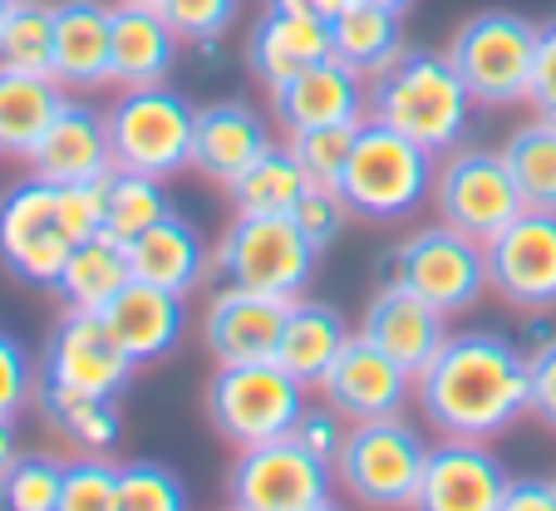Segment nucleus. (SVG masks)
I'll return each instance as SVG.
<instances>
[{"label":"nucleus","instance_id":"37","mask_svg":"<svg viewBox=\"0 0 556 511\" xmlns=\"http://www.w3.org/2000/svg\"><path fill=\"white\" fill-rule=\"evenodd\" d=\"M365 124V118H359ZM359 124H330V128H305V133H291V157L301 163L305 182L311 188H340L350 163V148L359 138Z\"/></svg>","mask_w":556,"mask_h":511},{"label":"nucleus","instance_id":"34","mask_svg":"<svg viewBox=\"0 0 556 511\" xmlns=\"http://www.w3.org/2000/svg\"><path fill=\"white\" fill-rule=\"evenodd\" d=\"M503 157L527 207L556 212V124H546V118L522 124L503 143Z\"/></svg>","mask_w":556,"mask_h":511},{"label":"nucleus","instance_id":"46","mask_svg":"<svg viewBox=\"0 0 556 511\" xmlns=\"http://www.w3.org/2000/svg\"><path fill=\"white\" fill-rule=\"evenodd\" d=\"M527 104L536 108V118L556 124V21L536 25V64H532V89Z\"/></svg>","mask_w":556,"mask_h":511},{"label":"nucleus","instance_id":"11","mask_svg":"<svg viewBox=\"0 0 556 511\" xmlns=\"http://www.w3.org/2000/svg\"><path fill=\"white\" fill-rule=\"evenodd\" d=\"M330 487H336V468L301 448L295 433L242 448L227 472V497L242 511H311L330 501Z\"/></svg>","mask_w":556,"mask_h":511},{"label":"nucleus","instance_id":"14","mask_svg":"<svg viewBox=\"0 0 556 511\" xmlns=\"http://www.w3.org/2000/svg\"><path fill=\"white\" fill-rule=\"evenodd\" d=\"M134 359L124 355L109 324L99 315H79L70 310L45 340L40 355V384L70 388V394H94V398H114L118 388L134 379Z\"/></svg>","mask_w":556,"mask_h":511},{"label":"nucleus","instance_id":"42","mask_svg":"<svg viewBox=\"0 0 556 511\" xmlns=\"http://www.w3.org/2000/svg\"><path fill=\"white\" fill-rule=\"evenodd\" d=\"M60 227L74 246L104 237V192H99V182H70V188H60Z\"/></svg>","mask_w":556,"mask_h":511},{"label":"nucleus","instance_id":"27","mask_svg":"<svg viewBox=\"0 0 556 511\" xmlns=\"http://www.w3.org/2000/svg\"><path fill=\"white\" fill-rule=\"evenodd\" d=\"M345 345H350V330L336 305H320L301 295V301L286 305V330H281V345H276V365L301 379L305 388H320V379L330 374V365L340 359Z\"/></svg>","mask_w":556,"mask_h":511},{"label":"nucleus","instance_id":"17","mask_svg":"<svg viewBox=\"0 0 556 511\" xmlns=\"http://www.w3.org/2000/svg\"><path fill=\"white\" fill-rule=\"evenodd\" d=\"M286 305L291 301H271L256 291H237L227 285L222 295H212L207 315H202V345L217 365H262L276 359L286 330Z\"/></svg>","mask_w":556,"mask_h":511},{"label":"nucleus","instance_id":"6","mask_svg":"<svg viewBox=\"0 0 556 511\" xmlns=\"http://www.w3.org/2000/svg\"><path fill=\"white\" fill-rule=\"evenodd\" d=\"M114 167L148 173V178H173L192 167V128L198 108L168 89V84H148V89H124L118 104L104 114Z\"/></svg>","mask_w":556,"mask_h":511},{"label":"nucleus","instance_id":"43","mask_svg":"<svg viewBox=\"0 0 556 511\" xmlns=\"http://www.w3.org/2000/svg\"><path fill=\"white\" fill-rule=\"evenodd\" d=\"M35 394V365L15 334L0 330V418H15Z\"/></svg>","mask_w":556,"mask_h":511},{"label":"nucleus","instance_id":"25","mask_svg":"<svg viewBox=\"0 0 556 511\" xmlns=\"http://www.w3.org/2000/svg\"><path fill=\"white\" fill-rule=\"evenodd\" d=\"M128 266H134V281L188 295L202 281V271H207V251H202L198 227L188 217H178V212H168L143 237L128 241Z\"/></svg>","mask_w":556,"mask_h":511},{"label":"nucleus","instance_id":"4","mask_svg":"<svg viewBox=\"0 0 556 511\" xmlns=\"http://www.w3.org/2000/svg\"><path fill=\"white\" fill-rule=\"evenodd\" d=\"M424 462H429V443L414 423H404L400 413L369 418V423H350L345 448L336 458V482L369 511H414Z\"/></svg>","mask_w":556,"mask_h":511},{"label":"nucleus","instance_id":"22","mask_svg":"<svg viewBox=\"0 0 556 511\" xmlns=\"http://www.w3.org/2000/svg\"><path fill=\"white\" fill-rule=\"evenodd\" d=\"M99 320L109 324V334L124 345V355L134 359V365H153V359H168L173 349H178L182 324H188V305L173 291H157V285H148V281H128L124 291L104 305Z\"/></svg>","mask_w":556,"mask_h":511},{"label":"nucleus","instance_id":"13","mask_svg":"<svg viewBox=\"0 0 556 511\" xmlns=\"http://www.w3.org/2000/svg\"><path fill=\"white\" fill-rule=\"evenodd\" d=\"M488 256V291L517 310H556V212L527 207L493 241Z\"/></svg>","mask_w":556,"mask_h":511},{"label":"nucleus","instance_id":"2","mask_svg":"<svg viewBox=\"0 0 556 511\" xmlns=\"http://www.w3.org/2000/svg\"><path fill=\"white\" fill-rule=\"evenodd\" d=\"M369 118L414 138L433 157L463 148L472 128V94L448 54L404 50L384 74L369 79Z\"/></svg>","mask_w":556,"mask_h":511},{"label":"nucleus","instance_id":"41","mask_svg":"<svg viewBox=\"0 0 556 511\" xmlns=\"http://www.w3.org/2000/svg\"><path fill=\"white\" fill-rule=\"evenodd\" d=\"M291 221L301 227V237L311 241L315 251H326L330 241H340V231H345L350 207H345V197H340L336 188H305V197L295 202Z\"/></svg>","mask_w":556,"mask_h":511},{"label":"nucleus","instance_id":"32","mask_svg":"<svg viewBox=\"0 0 556 511\" xmlns=\"http://www.w3.org/2000/svg\"><path fill=\"white\" fill-rule=\"evenodd\" d=\"M99 192H104V237L124 241V246L173 212L168 197H163V178L128 173V167H114V173L99 182Z\"/></svg>","mask_w":556,"mask_h":511},{"label":"nucleus","instance_id":"50","mask_svg":"<svg viewBox=\"0 0 556 511\" xmlns=\"http://www.w3.org/2000/svg\"><path fill=\"white\" fill-rule=\"evenodd\" d=\"M365 5H384V11H394V15H404L414 5V0H365Z\"/></svg>","mask_w":556,"mask_h":511},{"label":"nucleus","instance_id":"55","mask_svg":"<svg viewBox=\"0 0 556 511\" xmlns=\"http://www.w3.org/2000/svg\"><path fill=\"white\" fill-rule=\"evenodd\" d=\"M552 482H556V477H552Z\"/></svg>","mask_w":556,"mask_h":511},{"label":"nucleus","instance_id":"47","mask_svg":"<svg viewBox=\"0 0 556 511\" xmlns=\"http://www.w3.org/2000/svg\"><path fill=\"white\" fill-rule=\"evenodd\" d=\"M497 511H556V482L542 477H513L507 482V497Z\"/></svg>","mask_w":556,"mask_h":511},{"label":"nucleus","instance_id":"12","mask_svg":"<svg viewBox=\"0 0 556 511\" xmlns=\"http://www.w3.org/2000/svg\"><path fill=\"white\" fill-rule=\"evenodd\" d=\"M74 241L60 227V188L45 178H25L0 197V266L25 285L60 281Z\"/></svg>","mask_w":556,"mask_h":511},{"label":"nucleus","instance_id":"19","mask_svg":"<svg viewBox=\"0 0 556 511\" xmlns=\"http://www.w3.org/2000/svg\"><path fill=\"white\" fill-rule=\"evenodd\" d=\"M25 163L35 167V178L70 188V182H104L114 173V148H109V124L99 108L64 99L60 118L50 124V133L40 138Z\"/></svg>","mask_w":556,"mask_h":511},{"label":"nucleus","instance_id":"8","mask_svg":"<svg viewBox=\"0 0 556 511\" xmlns=\"http://www.w3.org/2000/svg\"><path fill=\"white\" fill-rule=\"evenodd\" d=\"M448 60L458 69V79L468 84L472 104L488 108L522 104L527 89H532L536 25L517 11H483L458 25Z\"/></svg>","mask_w":556,"mask_h":511},{"label":"nucleus","instance_id":"48","mask_svg":"<svg viewBox=\"0 0 556 511\" xmlns=\"http://www.w3.org/2000/svg\"><path fill=\"white\" fill-rule=\"evenodd\" d=\"M271 5H281V11H295V15H311V21H336L340 11H345L350 0H271Z\"/></svg>","mask_w":556,"mask_h":511},{"label":"nucleus","instance_id":"5","mask_svg":"<svg viewBox=\"0 0 556 511\" xmlns=\"http://www.w3.org/2000/svg\"><path fill=\"white\" fill-rule=\"evenodd\" d=\"M305 413V384L286 374L276 359L262 365H217L207 379V423L231 448H256L271 438H291Z\"/></svg>","mask_w":556,"mask_h":511},{"label":"nucleus","instance_id":"29","mask_svg":"<svg viewBox=\"0 0 556 511\" xmlns=\"http://www.w3.org/2000/svg\"><path fill=\"white\" fill-rule=\"evenodd\" d=\"M134 281V266H128V246L124 241H79L64 261L60 281H54V295L64 301V310H79V315H104V305L114 301L124 285Z\"/></svg>","mask_w":556,"mask_h":511},{"label":"nucleus","instance_id":"49","mask_svg":"<svg viewBox=\"0 0 556 511\" xmlns=\"http://www.w3.org/2000/svg\"><path fill=\"white\" fill-rule=\"evenodd\" d=\"M15 458H21V448H15V423L11 418H0V472L11 468Z\"/></svg>","mask_w":556,"mask_h":511},{"label":"nucleus","instance_id":"40","mask_svg":"<svg viewBox=\"0 0 556 511\" xmlns=\"http://www.w3.org/2000/svg\"><path fill=\"white\" fill-rule=\"evenodd\" d=\"M157 11H163V21L178 30L182 44H202V50H212V44L237 25L242 0H157Z\"/></svg>","mask_w":556,"mask_h":511},{"label":"nucleus","instance_id":"54","mask_svg":"<svg viewBox=\"0 0 556 511\" xmlns=\"http://www.w3.org/2000/svg\"><path fill=\"white\" fill-rule=\"evenodd\" d=\"M222 511H242V507H222Z\"/></svg>","mask_w":556,"mask_h":511},{"label":"nucleus","instance_id":"52","mask_svg":"<svg viewBox=\"0 0 556 511\" xmlns=\"http://www.w3.org/2000/svg\"><path fill=\"white\" fill-rule=\"evenodd\" d=\"M311 511H345L340 501H320V507H311Z\"/></svg>","mask_w":556,"mask_h":511},{"label":"nucleus","instance_id":"35","mask_svg":"<svg viewBox=\"0 0 556 511\" xmlns=\"http://www.w3.org/2000/svg\"><path fill=\"white\" fill-rule=\"evenodd\" d=\"M0 64L25 74H54V5L15 0L11 21L0 25Z\"/></svg>","mask_w":556,"mask_h":511},{"label":"nucleus","instance_id":"31","mask_svg":"<svg viewBox=\"0 0 556 511\" xmlns=\"http://www.w3.org/2000/svg\"><path fill=\"white\" fill-rule=\"evenodd\" d=\"M305 173L301 163L291 157V148H266L252 167H247L242 178L231 182V207L242 212V217H291L295 202L305 197Z\"/></svg>","mask_w":556,"mask_h":511},{"label":"nucleus","instance_id":"33","mask_svg":"<svg viewBox=\"0 0 556 511\" xmlns=\"http://www.w3.org/2000/svg\"><path fill=\"white\" fill-rule=\"evenodd\" d=\"M40 413L60 438H70L74 448H85V452H109L118 443V413L109 398L40 384Z\"/></svg>","mask_w":556,"mask_h":511},{"label":"nucleus","instance_id":"7","mask_svg":"<svg viewBox=\"0 0 556 511\" xmlns=\"http://www.w3.org/2000/svg\"><path fill=\"white\" fill-rule=\"evenodd\" d=\"M320 251L301 237L291 217H231V227L217 241V276L237 291H256L271 301H301L311 285Z\"/></svg>","mask_w":556,"mask_h":511},{"label":"nucleus","instance_id":"21","mask_svg":"<svg viewBox=\"0 0 556 511\" xmlns=\"http://www.w3.org/2000/svg\"><path fill=\"white\" fill-rule=\"evenodd\" d=\"M271 148V128L242 99H217V104L198 108V128H192V167L207 173L212 182L231 188L247 167Z\"/></svg>","mask_w":556,"mask_h":511},{"label":"nucleus","instance_id":"1","mask_svg":"<svg viewBox=\"0 0 556 511\" xmlns=\"http://www.w3.org/2000/svg\"><path fill=\"white\" fill-rule=\"evenodd\" d=\"M527 349L497 330H458L414 374V398L439 438L488 443L527 413Z\"/></svg>","mask_w":556,"mask_h":511},{"label":"nucleus","instance_id":"38","mask_svg":"<svg viewBox=\"0 0 556 511\" xmlns=\"http://www.w3.org/2000/svg\"><path fill=\"white\" fill-rule=\"evenodd\" d=\"M114 511H188V487L157 462H124Z\"/></svg>","mask_w":556,"mask_h":511},{"label":"nucleus","instance_id":"26","mask_svg":"<svg viewBox=\"0 0 556 511\" xmlns=\"http://www.w3.org/2000/svg\"><path fill=\"white\" fill-rule=\"evenodd\" d=\"M178 30L157 5H114V79L124 89L163 84L178 64Z\"/></svg>","mask_w":556,"mask_h":511},{"label":"nucleus","instance_id":"51","mask_svg":"<svg viewBox=\"0 0 556 511\" xmlns=\"http://www.w3.org/2000/svg\"><path fill=\"white\" fill-rule=\"evenodd\" d=\"M11 11H15V0H0V25L11 21Z\"/></svg>","mask_w":556,"mask_h":511},{"label":"nucleus","instance_id":"15","mask_svg":"<svg viewBox=\"0 0 556 511\" xmlns=\"http://www.w3.org/2000/svg\"><path fill=\"white\" fill-rule=\"evenodd\" d=\"M507 468L488 443L443 438L429 448L414 511H497L507 497Z\"/></svg>","mask_w":556,"mask_h":511},{"label":"nucleus","instance_id":"39","mask_svg":"<svg viewBox=\"0 0 556 511\" xmlns=\"http://www.w3.org/2000/svg\"><path fill=\"white\" fill-rule=\"evenodd\" d=\"M118 507V468L104 462V452L64 462L60 511H114Z\"/></svg>","mask_w":556,"mask_h":511},{"label":"nucleus","instance_id":"53","mask_svg":"<svg viewBox=\"0 0 556 511\" xmlns=\"http://www.w3.org/2000/svg\"><path fill=\"white\" fill-rule=\"evenodd\" d=\"M118 5H157V0H118Z\"/></svg>","mask_w":556,"mask_h":511},{"label":"nucleus","instance_id":"45","mask_svg":"<svg viewBox=\"0 0 556 511\" xmlns=\"http://www.w3.org/2000/svg\"><path fill=\"white\" fill-rule=\"evenodd\" d=\"M345 433H350V418L345 413H336L330 404H305V413H301V423H295V438H301V448H311L320 462H330L336 468V458H340V448H345Z\"/></svg>","mask_w":556,"mask_h":511},{"label":"nucleus","instance_id":"23","mask_svg":"<svg viewBox=\"0 0 556 511\" xmlns=\"http://www.w3.org/2000/svg\"><path fill=\"white\" fill-rule=\"evenodd\" d=\"M320 60H330V25L326 21L281 11V5H266V11L256 15L252 35H247V69L266 84V94Z\"/></svg>","mask_w":556,"mask_h":511},{"label":"nucleus","instance_id":"44","mask_svg":"<svg viewBox=\"0 0 556 511\" xmlns=\"http://www.w3.org/2000/svg\"><path fill=\"white\" fill-rule=\"evenodd\" d=\"M527 379H532L527 413L556 433V334H546V340H536V345L527 349Z\"/></svg>","mask_w":556,"mask_h":511},{"label":"nucleus","instance_id":"36","mask_svg":"<svg viewBox=\"0 0 556 511\" xmlns=\"http://www.w3.org/2000/svg\"><path fill=\"white\" fill-rule=\"evenodd\" d=\"M64 462L50 452H21L0 472V511H60Z\"/></svg>","mask_w":556,"mask_h":511},{"label":"nucleus","instance_id":"28","mask_svg":"<svg viewBox=\"0 0 556 511\" xmlns=\"http://www.w3.org/2000/svg\"><path fill=\"white\" fill-rule=\"evenodd\" d=\"M64 108V84L54 74H25L0 64V153L30 157Z\"/></svg>","mask_w":556,"mask_h":511},{"label":"nucleus","instance_id":"3","mask_svg":"<svg viewBox=\"0 0 556 511\" xmlns=\"http://www.w3.org/2000/svg\"><path fill=\"white\" fill-rule=\"evenodd\" d=\"M433 178H439V163H433L429 148L365 118L336 192L345 197L350 217L375 221V227H394V221H409L429 202Z\"/></svg>","mask_w":556,"mask_h":511},{"label":"nucleus","instance_id":"24","mask_svg":"<svg viewBox=\"0 0 556 511\" xmlns=\"http://www.w3.org/2000/svg\"><path fill=\"white\" fill-rule=\"evenodd\" d=\"M54 79L74 89L114 79V5L104 0L54 5Z\"/></svg>","mask_w":556,"mask_h":511},{"label":"nucleus","instance_id":"20","mask_svg":"<svg viewBox=\"0 0 556 511\" xmlns=\"http://www.w3.org/2000/svg\"><path fill=\"white\" fill-rule=\"evenodd\" d=\"M443 320H448V315L433 310V305L419 301L414 291H404V285H384V291H375V301L365 305L359 334H365L379 355L394 359L400 369L419 374V369L443 349V340H448Z\"/></svg>","mask_w":556,"mask_h":511},{"label":"nucleus","instance_id":"9","mask_svg":"<svg viewBox=\"0 0 556 511\" xmlns=\"http://www.w3.org/2000/svg\"><path fill=\"white\" fill-rule=\"evenodd\" d=\"M384 266H389L384 285H404V291H414L419 301H429L443 315H468L488 295L483 241L453 231L448 221L424 227L409 241H400L384 256Z\"/></svg>","mask_w":556,"mask_h":511},{"label":"nucleus","instance_id":"16","mask_svg":"<svg viewBox=\"0 0 556 511\" xmlns=\"http://www.w3.org/2000/svg\"><path fill=\"white\" fill-rule=\"evenodd\" d=\"M414 394V374L400 369L389 355H379L365 334H350V345L320 379V398L350 423H369V418H394Z\"/></svg>","mask_w":556,"mask_h":511},{"label":"nucleus","instance_id":"30","mask_svg":"<svg viewBox=\"0 0 556 511\" xmlns=\"http://www.w3.org/2000/svg\"><path fill=\"white\" fill-rule=\"evenodd\" d=\"M330 54H336L345 69H355L359 79L384 74L389 64L404 54L400 15L384 11V5H345V11L330 21Z\"/></svg>","mask_w":556,"mask_h":511},{"label":"nucleus","instance_id":"10","mask_svg":"<svg viewBox=\"0 0 556 511\" xmlns=\"http://www.w3.org/2000/svg\"><path fill=\"white\" fill-rule=\"evenodd\" d=\"M433 202H439V217L472 241H493L507 221L527 212L522 192H517L513 173H507V157L468 143L439 157Z\"/></svg>","mask_w":556,"mask_h":511},{"label":"nucleus","instance_id":"18","mask_svg":"<svg viewBox=\"0 0 556 511\" xmlns=\"http://www.w3.org/2000/svg\"><path fill=\"white\" fill-rule=\"evenodd\" d=\"M355 69L330 54V60L301 69L295 79H286L281 89H271V114L286 133H305V128H330V124H359L369 114V94Z\"/></svg>","mask_w":556,"mask_h":511}]
</instances>
